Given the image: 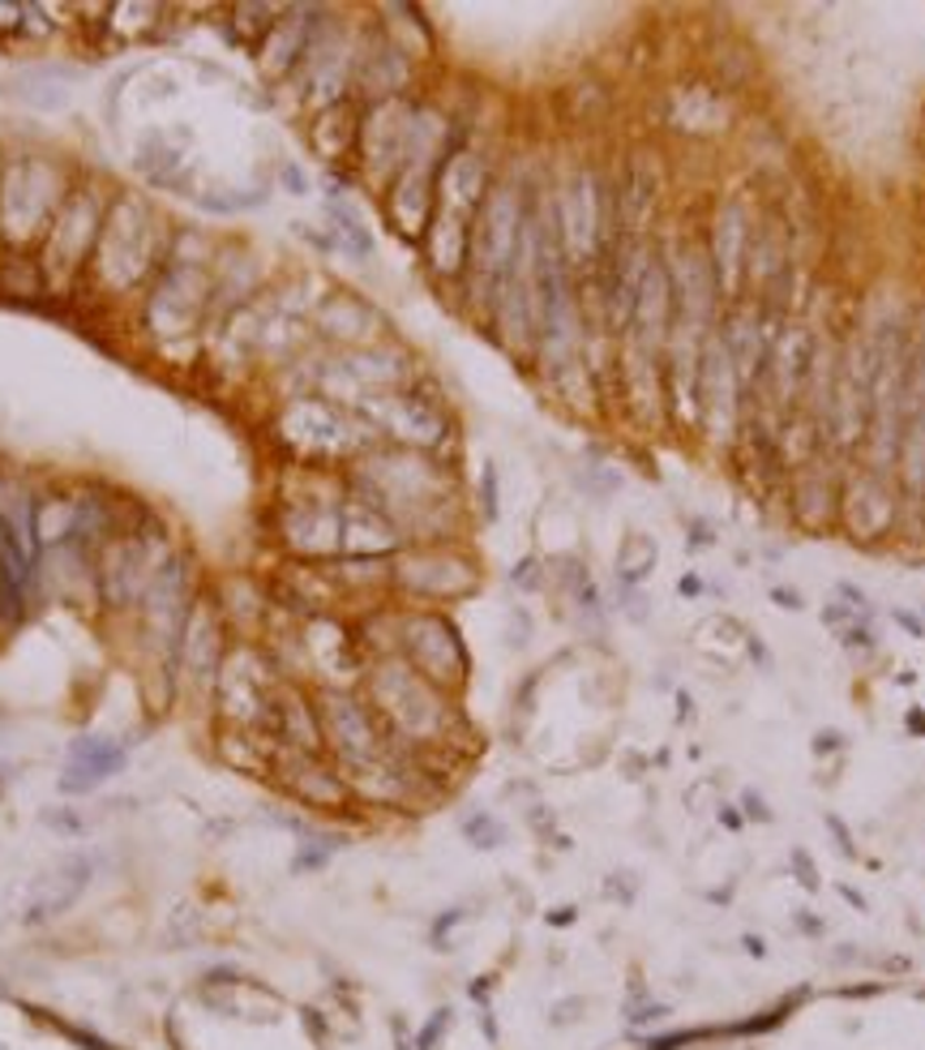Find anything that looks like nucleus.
<instances>
[{"label":"nucleus","mask_w":925,"mask_h":1050,"mask_svg":"<svg viewBox=\"0 0 925 1050\" xmlns=\"http://www.w3.org/2000/svg\"><path fill=\"white\" fill-rule=\"evenodd\" d=\"M155 224H151V210L142 202H116L112 215L103 219V231L95 240V262L99 275L107 279V288H129L137 284V275L146 270L151 254H155Z\"/></svg>","instance_id":"obj_8"},{"label":"nucleus","mask_w":925,"mask_h":1050,"mask_svg":"<svg viewBox=\"0 0 925 1050\" xmlns=\"http://www.w3.org/2000/svg\"><path fill=\"white\" fill-rule=\"evenodd\" d=\"M892 618H895V622H900V626H904L908 635H917V639H925V622H922V618H917V614H908V609H892Z\"/></svg>","instance_id":"obj_39"},{"label":"nucleus","mask_w":925,"mask_h":1050,"mask_svg":"<svg viewBox=\"0 0 925 1050\" xmlns=\"http://www.w3.org/2000/svg\"><path fill=\"white\" fill-rule=\"evenodd\" d=\"M669 121L686 125L690 137L729 130V95L716 91L711 82H686L669 95Z\"/></svg>","instance_id":"obj_18"},{"label":"nucleus","mask_w":925,"mask_h":1050,"mask_svg":"<svg viewBox=\"0 0 925 1050\" xmlns=\"http://www.w3.org/2000/svg\"><path fill=\"white\" fill-rule=\"evenodd\" d=\"M309 142H314V151H318L321 159H330V164L348 159L351 151H356V142H360V112L351 107L348 99L321 107V116H318V125H314V133H309Z\"/></svg>","instance_id":"obj_24"},{"label":"nucleus","mask_w":925,"mask_h":1050,"mask_svg":"<svg viewBox=\"0 0 925 1050\" xmlns=\"http://www.w3.org/2000/svg\"><path fill=\"white\" fill-rule=\"evenodd\" d=\"M463 836L476 845V850H497L506 841V827L493 820L489 811H476L472 820H463Z\"/></svg>","instance_id":"obj_27"},{"label":"nucleus","mask_w":925,"mask_h":1050,"mask_svg":"<svg viewBox=\"0 0 925 1050\" xmlns=\"http://www.w3.org/2000/svg\"><path fill=\"white\" fill-rule=\"evenodd\" d=\"M318 327L326 330L330 339H343L351 348H369V339L378 334V309L364 305L356 292H335L321 300Z\"/></svg>","instance_id":"obj_22"},{"label":"nucleus","mask_w":925,"mask_h":1050,"mask_svg":"<svg viewBox=\"0 0 925 1050\" xmlns=\"http://www.w3.org/2000/svg\"><path fill=\"white\" fill-rule=\"evenodd\" d=\"M750 240H754V219H750L746 202H741V197H720L716 210H711V224H707V240H702V245H707V258H711V270H716V284H720L724 305L741 300Z\"/></svg>","instance_id":"obj_13"},{"label":"nucleus","mask_w":925,"mask_h":1050,"mask_svg":"<svg viewBox=\"0 0 925 1050\" xmlns=\"http://www.w3.org/2000/svg\"><path fill=\"white\" fill-rule=\"evenodd\" d=\"M737 811H741V820H746V823H775V811L767 806V797H763V793H754V789H746V793H741Z\"/></svg>","instance_id":"obj_30"},{"label":"nucleus","mask_w":925,"mask_h":1050,"mask_svg":"<svg viewBox=\"0 0 925 1050\" xmlns=\"http://www.w3.org/2000/svg\"><path fill=\"white\" fill-rule=\"evenodd\" d=\"M330 224H335V236H339V245L348 249L351 258H369L373 254V236H369V228L360 224V215L351 206L330 202Z\"/></svg>","instance_id":"obj_26"},{"label":"nucleus","mask_w":925,"mask_h":1050,"mask_svg":"<svg viewBox=\"0 0 925 1050\" xmlns=\"http://www.w3.org/2000/svg\"><path fill=\"white\" fill-rule=\"evenodd\" d=\"M656 562H660V545H656L647 532H630V536H621L617 558H613L617 588H643V584L651 579Z\"/></svg>","instance_id":"obj_25"},{"label":"nucleus","mask_w":925,"mask_h":1050,"mask_svg":"<svg viewBox=\"0 0 925 1050\" xmlns=\"http://www.w3.org/2000/svg\"><path fill=\"white\" fill-rule=\"evenodd\" d=\"M771 600H775L780 609H801V591L793 588H771Z\"/></svg>","instance_id":"obj_40"},{"label":"nucleus","mask_w":925,"mask_h":1050,"mask_svg":"<svg viewBox=\"0 0 925 1050\" xmlns=\"http://www.w3.org/2000/svg\"><path fill=\"white\" fill-rule=\"evenodd\" d=\"M835 635H840V644L853 648V652H874V648H878V635H874L870 622H849V626H840Z\"/></svg>","instance_id":"obj_28"},{"label":"nucleus","mask_w":925,"mask_h":1050,"mask_svg":"<svg viewBox=\"0 0 925 1050\" xmlns=\"http://www.w3.org/2000/svg\"><path fill=\"white\" fill-rule=\"evenodd\" d=\"M129 747L125 742H112V738H78L69 747V768L61 776L64 793H91L95 785H103L107 776H116L125 768Z\"/></svg>","instance_id":"obj_17"},{"label":"nucleus","mask_w":925,"mask_h":1050,"mask_svg":"<svg viewBox=\"0 0 925 1050\" xmlns=\"http://www.w3.org/2000/svg\"><path fill=\"white\" fill-rule=\"evenodd\" d=\"M746 953H750V956H759V960H763V956H767L763 939H754V935H746Z\"/></svg>","instance_id":"obj_46"},{"label":"nucleus","mask_w":925,"mask_h":1050,"mask_svg":"<svg viewBox=\"0 0 925 1050\" xmlns=\"http://www.w3.org/2000/svg\"><path fill=\"white\" fill-rule=\"evenodd\" d=\"M746 652H750V660H754V665L771 669V652H767V644L759 639V635H750V630H746Z\"/></svg>","instance_id":"obj_38"},{"label":"nucleus","mask_w":925,"mask_h":1050,"mask_svg":"<svg viewBox=\"0 0 925 1050\" xmlns=\"http://www.w3.org/2000/svg\"><path fill=\"white\" fill-rule=\"evenodd\" d=\"M446 1025H450V1008H442V1012H433V1020L415 1033V1050H433L438 1047V1038L446 1033Z\"/></svg>","instance_id":"obj_34"},{"label":"nucleus","mask_w":925,"mask_h":1050,"mask_svg":"<svg viewBox=\"0 0 925 1050\" xmlns=\"http://www.w3.org/2000/svg\"><path fill=\"white\" fill-rule=\"evenodd\" d=\"M364 703L382 721L386 738L408 755H433L454 747V694L424 682L403 657H382L364 665Z\"/></svg>","instance_id":"obj_2"},{"label":"nucleus","mask_w":925,"mask_h":1050,"mask_svg":"<svg viewBox=\"0 0 925 1050\" xmlns=\"http://www.w3.org/2000/svg\"><path fill=\"white\" fill-rule=\"evenodd\" d=\"M399 657L408 660L424 682H433L446 694H459L472 673V657L442 609H412V605L399 609Z\"/></svg>","instance_id":"obj_4"},{"label":"nucleus","mask_w":925,"mask_h":1050,"mask_svg":"<svg viewBox=\"0 0 925 1050\" xmlns=\"http://www.w3.org/2000/svg\"><path fill=\"white\" fill-rule=\"evenodd\" d=\"M823 827H828L831 836H835V850L849 857V862H857V845H853V832H849V823L828 811V815H823Z\"/></svg>","instance_id":"obj_33"},{"label":"nucleus","mask_w":925,"mask_h":1050,"mask_svg":"<svg viewBox=\"0 0 925 1050\" xmlns=\"http://www.w3.org/2000/svg\"><path fill=\"white\" fill-rule=\"evenodd\" d=\"M343 502H348V493L288 497L284 502V519H279L284 545L309 562L343 554Z\"/></svg>","instance_id":"obj_11"},{"label":"nucleus","mask_w":925,"mask_h":1050,"mask_svg":"<svg viewBox=\"0 0 925 1050\" xmlns=\"http://www.w3.org/2000/svg\"><path fill=\"white\" fill-rule=\"evenodd\" d=\"M197 305H202V288H193L185 266H172L151 300V318L160 322V334H185L197 318Z\"/></svg>","instance_id":"obj_23"},{"label":"nucleus","mask_w":925,"mask_h":1050,"mask_svg":"<svg viewBox=\"0 0 925 1050\" xmlns=\"http://www.w3.org/2000/svg\"><path fill=\"white\" fill-rule=\"evenodd\" d=\"M160 566L163 558L151 554V536H129V541L107 545L95 566V588L103 596V605H112V609L142 605V596H146Z\"/></svg>","instance_id":"obj_14"},{"label":"nucleus","mask_w":925,"mask_h":1050,"mask_svg":"<svg viewBox=\"0 0 925 1050\" xmlns=\"http://www.w3.org/2000/svg\"><path fill=\"white\" fill-rule=\"evenodd\" d=\"M720 823H724L729 832H741V827H746V820H741V811H737L733 802H724V806H720Z\"/></svg>","instance_id":"obj_41"},{"label":"nucleus","mask_w":925,"mask_h":1050,"mask_svg":"<svg viewBox=\"0 0 925 1050\" xmlns=\"http://www.w3.org/2000/svg\"><path fill=\"white\" fill-rule=\"evenodd\" d=\"M840 896H844V900H849L853 909H865V896H862V892H853V887H840Z\"/></svg>","instance_id":"obj_44"},{"label":"nucleus","mask_w":925,"mask_h":1050,"mask_svg":"<svg viewBox=\"0 0 925 1050\" xmlns=\"http://www.w3.org/2000/svg\"><path fill=\"white\" fill-rule=\"evenodd\" d=\"M408 133H412V103L408 99H382L360 112V164L373 181L390 185L408 164Z\"/></svg>","instance_id":"obj_12"},{"label":"nucleus","mask_w":925,"mask_h":1050,"mask_svg":"<svg viewBox=\"0 0 925 1050\" xmlns=\"http://www.w3.org/2000/svg\"><path fill=\"white\" fill-rule=\"evenodd\" d=\"M746 391H741V378H737V364L720 339V330H707L699 352V429L729 446L737 433H741V403Z\"/></svg>","instance_id":"obj_9"},{"label":"nucleus","mask_w":925,"mask_h":1050,"mask_svg":"<svg viewBox=\"0 0 925 1050\" xmlns=\"http://www.w3.org/2000/svg\"><path fill=\"white\" fill-rule=\"evenodd\" d=\"M789 866H793V875H798V884L805 887V892H819V887H823V879H819V866H814V857L805 854L801 845H793V854H789Z\"/></svg>","instance_id":"obj_29"},{"label":"nucleus","mask_w":925,"mask_h":1050,"mask_svg":"<svg viewBox=\"0 0 925 1050\" xmlns=\"http://www.w3.org/2000/svg\"><path fill=\"white\" fill-rule=\"evenodd\" d=\"M348 497L378 511L408 545H450L454 476L424 451L369 446L348 472Z\"/></svg>","instance_id":"obj_1"},{"label":"nucleus","mask_w":925,"mask_h":1050,"mask_svg":"<svg viewBox=\"0 0 925 1050\" xmlns=\"http://www.w3.org/2000/svg\"><path fill=\"white\" fill-rule=\"evenodd\" d=\"M480 515L497 519V467L493 463H484V472H480Z\"/></svg>","instance_id":"obj_31"},{"label":"nucleus","mask_w":925,"mask_h":1050,"mask_svg":"<svg viewBox=\"0 0 925 1050\" xmlns=\"http://www.w3.org/2000/svg\"><path fill=\"white\" fill-rule=\"evenodd\" d=\"M835 600H849V609H853V614L874 618V609H870V596H865L862 588H853V584H835Z\"/></svg>","instance_id":"obj_36"},{"label":"nucleus","mask_w":925,"mask_h":1050,"mask_svg":"<svg viewBox=\"0 0 925 1050\" xmlns=\"http://www.w3.org/2000/svg\"><path fill=\"white\" fill-rule=\"evenodd\" d=\"M403 549V536L386 524L378 511L348 497L343 502V554L348 558H394Z\"/></svg>","instance_id":"obj_19"},{"label":"nucleus","mask_w":925,"mask_h":1050,"mask_svg":"<svg viewBox=\"0 0 925 1050\" xmlns=\"http://www.w3.org/2000/svg\"><path fill=\"white\" fill-rule=\"evenodd\" d=\"M86 879H91V866L82 857H64L61 866H52L31 892V905L22 918L39 926V922H52L56 914H64L82 892H86Z\"/></svg>","instance_id":"obj_20"},{"label":"nucleus","mask_w":925,"mask_h":1050,"mask_svg":"<svg viewBox=\"0 0 925 1050\" xmlns=\"http://www.w3.org/2000/svg\"><path fill=\"white\" fill-rule=\"evenodd\" d=\"M279 433L309 460H360L369 446H378L373 429L356 412L330 403V399H296L279 416Z\"/></svg>","instance_id":"obj_5"},{"label":"nucleus","mask_w":925,"mask_h":1050,"mask_svg":"<svg viewBox=\"0 0 925 1050\" xmlns=\"http://www.w3.org/2000/svg\"><path fill=\"white\" fill-rule=\"evenodd\" d=\"M314 699H318L321 717V742H326V755L335 759V768H360V763H373L394 751V742L386 738L382 721L373 717L364 694H356L351 687H321Z\"/></svg>","instance_id":"obj_6"},{"label":"nucleus","mask_w":925,"mask_h":1050,"mask_svg":"<svg viewBox=\"0 0 925 1050\" xmlns=\"http://www.w3.org/2000/svg\"><path fill=\"white\" fill-rule=\"evenodd\" d=\"M908 729H913V733H925V717H922V712H908Z\"/></svg>","instance_id":"obj_47"},{"label":"nucleus","mask_w":925,"mask_h":1050,"mask_svg":"<svg viewBox=\"0 0 925 1050\" xmlns=\"http://www.w3.org/2000/svg\"><path fill=\"white\" fill-rule=\"evenodd\" d=\"M227 626L224 614L215 600H193L189 622H185V635H181V652H176V665L181 673L197 682L202 690H215V678L224 669L227 657Z\"/></svg>","instance_id":"obj_16"},{"label":"nucleus","mask_w":925,"mask_h":1050,"mask_svg":"<svg viewBox=\"0 0 925 1050\" xmlns=\"http://www.w3.org/2000/svg\"><path fill=\"white\" fill-rule=\"evenodd\" d=\"M835 751H844V733H835V729H823V733H814V755H835Z\"/></svg>","instance_id":"obj_37"},{"label":"nucleus","mask_w":925,"mask_h":1050,"mask_svg":"<svg viewBox=\"0 0 925 1050\" xmlns=\"http://www.w3.org/2000/svg\"><path fill=\"white\" fill-rule=\"evenodd\" d=\"M364 425L373 429V437H386L390 446L403 451H438L442 437L450 433V421L438 399H424L415 391H386V394H364L351 408Z\"/></svg>","instance_id":"obj_7"},{"label":"nucleus","mask_w":925,"mask_h":1050,"mask_svg":"<svg viewBox=\"0 0 925 1050\" xmlns=\"http://www.w3.org/2000/svg\"><path fill=\"white\" fill-rule=\"evenodd\" d=\"M300 18H305V9H291V13H284V22H275L261 39L257 61L270 78H288L291 69H300V61H305V52L318 34V22H300Z\"/></svg>","instance_id":"obj_21"},{"label":"nucleus","mask_w":925,"mask_h":1050,"mask_svg":"<svg viewBox=\"0 0 925 1050\" xmlns=\"http://www.w3.org/2000/svg\"><path fill=\"white\" fill-rule=\"evenodd\" d=\"M284 181H288V185H291V189H296V194H305V176H300L296 167H288V172H284Z\"/></svg>","instance_id":"obj_45"},{"label":"nucleus","mask_w":925,"mask_h":1050,"mask_svg":"<svg viewBox=\"0 0 925 1050\" xmlns=\"http://www.w3.org/2000/svg\"><path fill=\"white\" fill-rule=\"evenodd\" d=\"M61 185L43 164H13L0 176V231L4 236H34L52 215H61Z\"/></svg>","instance_id":"obj_10"},{"label":"nucleus","mask_w":925,"mask_h":1050,"mask_svg":"<svg viewBox=\"0 0 925 1050\" xmlns=\"http://www.w3.org/2000/svg\"><path fill=\"white\" fill-rule=\"evenodd\" d=\"M711 545H716V527L707 524V519H690L686 524V549L699 554V549H711Z\"/></svg>","instance_id":"obj_35"},{"label":"nucleus","mask_w":925,"mask_h":1050,"mask_svg":"<svg viewBox=\"0 0 925 1050\" xmlns=\"http://www.w3.org/2000/svg\"><path fill=\"white\" fill-rule=\"evenodd\" d=\"M677 591H681V596H699L702 579L695 575V570H690V575H681V579H677Z\"/></svg>","instance_id":"obj_42"},{"label":"nucleus","mask_w":925,"mask_h":1050,"mask_svg":"<svg viewBox=\"0 0 925 1050\" xmlns=\"http://www.w3.org/2000/svg\"><path fill=\"white\" fill-rule=\"evenodd\" d=\"M575 918H578V914L571 909V905H566V909H553V914H548V922H553V926H571Z\"/></svg>","instance_id":"obj_43"},{"label":"nucleus","mask_w":925,"mask_h":1050,"mask_svg":"<svg viewBox=\"0 0 925 1050\" xmlns=\"http://www.w3.org/2000/svg\"><path fill=\"white\" fill-rule=\"evenodd\" d=\"M390 588L412 600V609H438L472 596L480 588V570L454 545H408L390 558Z\"/></svg>","instance_id":"obj_3"},{"label":"nucleus","mask_w":925,"mask_h":1050,"mask_svg":"<svg viewBox=\"0 0 925 1050\" xmlns=\"http://www.w3.org/2000/svg\"><path fill=\"white\" fill-rule=\"evenodd\" d=\"M511 584H514V588H523V591H536L544 584V562L541 558H523L511 570Z\"/></svg>","instance_id":"obj_32"},{"label":"nucleus","mask_w":925,"mask_h":1050,"mask_svg":"<svg viewBox=\"0 0 925 1050\" xmlns=\"http://www.w3.org/2000/svg\"><path fill=\"white\" fill-rule=\"evenodd\" d=\"M270 772L284 781L291 797L300 806H314V811H339L351 802V789L343 781V772L335 768L330 755H300V751H275V763Z\"/></svg>","instance_id":"obj_15"}]
</instances>
